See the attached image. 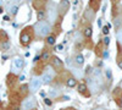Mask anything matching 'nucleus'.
Instances as JSON below:
<instances>
[{"label": "nucleus", "mask_w": 122, "mask_h": 110, "mask_svg": "<svg viewBox=\"0 0 122 110\" xmlns=\"http://www.w3.org/2000/svg\"><path fill=\"white\" fill-rule=\"evenodd\" d=\"M49 93H50V95H51V97H55L57 93H56V91H55V89L54 88H51V89H50V91H49Z\"/></svg>", "instance_id": "a211bd4d"}, {"label": "nucleus", "mask_w": 122, "mask_h": 110, "mask_svg": "<svg viewBox=\"0 0 122 110\" xmlns=\"http://www.w3.org/2000/svg\"><path fill=\"white\" fill-rule=\"evenodd\" d=\"M1 12H3V7H1V6H0V14H1Z\"/></svg>", "instance_id": "c85d7f7f"}, {"label": "nucleus", "mask_w": 122, "mask_h": 110, "mask_svg": "<svg viewBox=\"0 0 122 110\" xmlns=\"http://www.w3.org/2000/svg\"><path fill=\"white\" fill-rule=\"evenodd\" d=\"M36 31L38 33V36L40 37H45L50 33V26L45 22H38L36 26Z\"/></svg>", "instance_id": "f257e3e1"}, {"label": "nucleus", "mask_w": 122, "mask_h": 110, "mask_svg": "<svg viewBox=\"0 0 122 110\" xmlns=\"http://www.w3.org/2000/svg\"><path fill=\"white\" fill-rule=\"evenodd\" d=\"M43 17H44V14L42 11H39L38 12V20H43Z\"/></svg>", "instance_id": "412c9836"}, {"label": "nucleus", "mask_w": 122, "mask_h": 110, "mask_svg": "<svg viewBox=\"0 0 122 110\" xmlns=\"http://www.w3.org/2000/svg\"><path fill=\"white\" fill-rule=\"evenodd\" d=\"M51 79H53V77L50 76L49 73H44V75L42 76V82H43L44 84H48V83H50V82H51Z\"/></svg>", "instance_id": "423d86ee"}, {"label": "nucleus", "mask_w": 122, "mask_h": 110, "mask_svg": "<svg viewBox=\"0 0 122 110\" xmlns=\"http://www.w3.org/2000/svg\"><path fill=\"white\" fill-rule=\"evenodd\" d=\"M83 63H84V58L82 55H77L76 56V64L77 65H82Z\"/></svg>", "instance_id": "6e6552de"}, {"label": "nucleus", "mask_w": 122, "mask_h": 110, "mask_svg": "<svg viewBox=\"0 0 122 110\" xmlns=\"http://www.w3.org/2000/svg\"><path fill=\"white\" fill-rule=\"evenodd\" d=\"M10 12H11L12 15H16L17 14V10H18V6H16V5H12V6H10Z\"/></svg>", "instance_id": "f8f14e48"}, {"label": "nucleus", "mask_w": 122, "mask_h": 110, "mask_svg": "<svg viewBox=\"0 0 122 110\" xmlns=\"http://www.w3.org/2000/svg\"><path fill=\"white\" fill-rule=\"evenodd\" d=\"M122 23V18L120 17V18H116V22H115V25H116V27H118Z\"/></svg>", "instance_id": "6ab92c4d"}, {"label": "nucleus", "mask_w": 122, "mask_h": 110, "mask_svg": "<svg viewBox=\"0 0 122 110\" xmlns=\"http://www.w3.org/2000/svg\"><path fill=\"white\" fill-rule=\"evenodd\" d=\"M23 67V60L21 58H15L14 59V68H16V71Z\"/></svg>", "instance_id": "39448f33"}, {"label": "nucleus", "mask_w": 122, "mask_h": 110, "mask_svg": "<svg viewBox=\"0 0 122 110\" xmlns=\"http://www.w3.org/2000/svg\"><path fill=\"white\" fill-rule=\"evenodd\" d=\"M117 41L120 43H122V29H118L117 31Z\"/></svg>", "instance_id": "dca6fc26"}, {"label": "nucleus", "mask_w": 122, "mask_h": 110, "mask_svg": "<svg viewBox=\"0 0 122 110\" xmlns=\"http://www.w3.org/2000/svg\"><path fill=\"white\" fill-rule=\"evenodd\" d=\"M92 31H93V29H92V27H87L86 29H84V36L86 37H92V33H93V32H92Z\"/></svg>", "instance_id": "9b49d317"}, {"label": "nucleus", "mask_w": 122, "mask_h": 110, "mask_svg": "<svg viewBox=\"0 0 122 110\" xmlns=\"http://www.w3.org/2000/svg\"><path fill=\"white\" fill-rule=\"evenodd\" d=\"M20 41H21V44L22 45H27L29 42H30V36L26 32L21 33V37H20Z\"/></svg>", "instance_id": "20e7f679"}, {"label": "nucleus", "mask_w": 122, "mask_h": 110, "mask_svg": "<svg viewBox=\"0 0 122 110\" xmlns=\"http://www.w3.org/2000/svg\"><path fill=\"white\" fill-rule=\"evenodd\" d=\"M111 76H112V75H111V71H110V70H106V77L109 79H111Z\"/></svg>", "instance_id": "b1692460"}, {"label": "nucleus", "mask_w": 122, "mask_h": 110, "mask_svg": "<svg viewBox=\"0 0 122 110\" xmlns=\"http://www.w3.org/2000/svg\"><path fill=\"white\" fill-rule=\"evenodd\" d=\"M49 20L51 22H54L56 20V11H55V9H50L49 10Z\"/></svg>", "instance_id": "0eeeda50"}, {"label": "nucleus", "mask_w": 122, "mask_h": 110, "mask_svg": "<svg viewBox=\"0 0 122 110\" xmlns=\"http://www.w3.org/2000/svg\"><path fill=\"white\" fill-rule=\"evenodd\" d=\"M22 106H23V109H26V110L33 109V108L36 106V100H34V98H29V99H26V100L22 103Z\"/></svg>", "instance_id": "7ed1b4c3"}, {"label": "nucleus", "mask_w": 122, "mask_h": 110, "mask_svg": "<svg viewBox=\"0 0 122 110\" xmlns=\"http://www.w3.org/2000/svg\"><path fill=\"white\" fill-rule=\"evenodd\" d=\"M86 89H87V86H86L84 83H81V84L78 86V91H79V92L84 93V92H86Z\"/></svg>", "instance_id": "4468645a"}, {"label": "nucleus", "mask_w": 122, "mask_h": 110, "mask_svg": "<svg viewBox=\"0 0 122 110\" xmlns=\"http://www.w3.org/2000/svg\"><path fill=\"white\" fill-rule=\"evenodd\" d=\"M55 49H56L57 52H61V50H62V49H64V47L61 45V44H59V45H56V48H55Z\"/></svg>", "instance_id": "5701e85b"}, {"label": "nucleus", "mask_w": 122, "mask_h": 110, "mask_svg": "<svg viewBox=\"0 0 122 110\" xmlns=\"http://www.w3.org/2000/svg\"><path fill=\"white\" fill-rule=\"evenodd\" d=\"M103 33H104V34H107V33H109V27H107V26H105V27L103 28Z\"/></svg>", "instance_id": "4be33fe9"}, {"label": "nucleus", "mask_w": 122, "mask_h": 110, "mask_svg": "<svg viewBox=\"0 0 122 110\" xmlns=\"http://www.w3.org/2000/svg\"><path fill=\"white\" fill-rule=\"evenodd\" d=\"M44 102H45L46 105H51V100H50V99H48V98H45V100H44Z\"/></svg>", "instance_id": "393cba45"}, {"label": "nucleus", "mask_w": 122, "mask_h": 110, "mask_svg": "<svg viewBox=\"0 0 122 110\" xmlns=\"http://www.w3.org/2000/svg\"><path fill=\"white\" fill-rule=\"evenodd\" d=\"M42 79H40L39 77H33L32 78V81H30V91L32 92H37L38 89L40 88V86H42Z\"/></svg>", "instance_id": "f03ea898"}, {"label": "nucleus", "mask_w": 122, "mask_h": 110, "mask_svg": "<svg viewBox=\"0 0 122 110\" xmlns=\"http://www.w3.org/2000/svg\"><path fill=\"white\" fill-rule=\"evenodd\" d=\"M104 44H105V45H109V44H110V38H109V37H105V39H104Z\"/></svg>", "instance_id": "aec40b11"}, {"label": "nucleus", "mask_w": 122, "mask_h": 110, "mask_svg": "<svg viewBox=\"0 0 122 110\" xmlns=\"http://www.w3.org/2000/svg\"><path fill=\"white\" fill-rule=\"evenodd\" d=\"M20 81H25V75H21V76H20Z\"/></svg>", "instance_id": "cd10ccee"}, {"label": "nucleus", "mask_w": 122, "mask_h": 110, "mask_svg": "<svg viewBox=\"0 0 122 110\" xmlns=\"http://www.w3.org/2000/svg\"><path fill=\"white\" fill-rule=\"evenodd\" d=\"M1 48L4 49V50H6V49H9V48H10V43H9V42L3 43V44H1Z\"/></svg>", "instance_id": "f3484780"}, {"label": "nucleus", "mask_w": 122, "mask_h": 110, "mask_svg": "<svg viewBox=\"0 0 122 110\" xmlns=\"http://www.w3.org/2000/svg\"><path fill=\"white\" fill-rule=\"evenodd\" d=\"M97 110H101V109H97Z\"/></svg>", "instance_id": "c756f323"}, {"label": "nucleus", "mask_w": 122, "mask_h": 110, "mask_svg": "<svg viewBox=\"0 0 122 110\" xmlns=\"http://www.w3.org/2000/svg\"><path fill=\"white\" fill-rule=\"evenodd\" d=\"M117 65H118V67H120V68L122 70V60H121V61H118V63H117Z\"/></svg>", "instance_id": "bb28decb"}, {"label": "nucleus", "mask_w": 122, "mask_h": 110, "mask_svg": "<svg viewBox=\"0 0 122 110\" xmlns=\"http://www.w3.org/2000/svg\"><path fill=\"white\" fill-rule=\"evenodd\" d=\"M46 43H48L49 45L55 44V37H54V36H49V37L46 38Z\"/></svg>", "instance_id": "1a4fd4ad"}, {"label": "nucleus", "mask_w": 122, "mask_h": 110, "mask_svg": "<svg viewBox=\"0 0 122 110\" xmlns=\"http://www.w3.org/2000/svg\"><path fill=\"white\" fill-rule=\"evenodd\" d=\"M66 83H67L68 87H75V86H76V79H75V78H68Z\"/></svg>", "instance_id": "9d476101"}, {"label": "nucleus", "mask_w": 122, "mask_h": 110, "mask_svg": "<svg viewBox=\"0 0 122 110\" xmlns=\"http://www.w3.org/2000/svg\"><path fill=\"white\" fill-rule=\"evenodd\" d=\"M53 63H54V65H56V66H61V65H62V61H61L59 58H53Z\"/></svg>", "instance_id": "ddd939ff"}, {"label": "nucleus", "mask_w": 122, "mask_h": 110, "mask_svg": "<svg viewBox=\"0 0 122 110\" xmlns=\"http://www.w3.org/2000/svg\"><path fill=\"white\" fill-rule=\"evenodd\" d=\"M101 25H103V20H98V26L100 27Z\"/></svg>", "instance_id": "a878e982"}, {"label": "nucleus", "mask_w": 122, "mask_h": 110, "mask_svg": "<svg viewBox=\"0 0 122 110\" xmlns=\"http://www.w3.org/2000/svg\"><path fill=\"white\" fill-rule=\"evenodd\" d=\"M49 58H50V54L49 53H43L42 54V60H44V61H46V60H49Z\"/></svg>", "instance_id": "2eb2a0df"}]
</instances>
